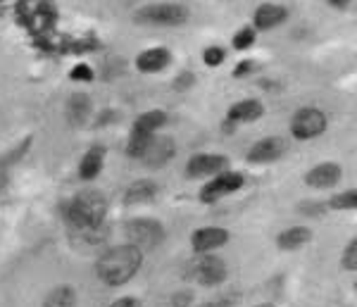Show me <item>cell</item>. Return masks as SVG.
Here are the masks:
<instances>
[{"label": "cell", "instance_id": "6da1fadb", "mask_svg": "<svg viewBox=\"0 0 357 307\" xmlns=\"http://www.w3.org/2000/svg\"><path fill=\"white\" fill-rule=\"evenodd\" d=\"M143 255L146 253H141L138 248L129 246V243L110 248L98 260V279L107 283V286H124V283H129L138 274V269L143 264Z\"/></svg>", "mask_w": 357, "mask_h": 307}, {"label": "cell", "instance_id": "7a4b0ae2", "mask_svg": "<svg viewBox=\"0 0 357 307\" xmlns=\"http://www.w3.org/2000/svg\"><path fill=\"white\" fill-rule=\"evenodd\" d=\"M65 214L74 229L93 231L105 222L107 214V198L100 190H82L67 202Z\"/></svg>", "mask_w": 357, "mask_h": 307}, {"label": "cell", "instance_id": "3957f363", "mask_svg": "<svg viewBox=\"0 0 357 307\" xmlns=\"http://www.w3.org/2000/svg\"><path fill=\"white\" fill-rule=\"evenodd\" d=\"M22 24H26L33 36H45L53 31L57 22V8L55 0H20L17 3Z\"/></svg>", "mask_w": 357, "mask_h": 307}, {"label": "cell", "instance_id": "277c9868", "mask_svg": "<svg viewBox=\"0 0 357 307\" xmlns=\"http://www.w3.org/2000/svg\"><path fill=\"white\" fill-rule=\"evenodd\" d=\"M188 17H191V13L181 3H151L143 5L134 15V20L138 24L148 27H181L188 22Z\"/></svg>", "mask_w": 357, "mask_h": 307}, {"label": "cell", "instance_id": "5b68a950", "mask_svg": "<svg viewBox=\"0 0 357 307\" xmlns=\"http://www.w3.org/2000/svg\"><path fill=\"white\" fill-rule=\"evenodd\" d=\"M126 243L138 248L141 253H148L153 248H158L165 241V227L158 219H148V217H136L129 219L124 227Z\"/></svg>", "mask_w": 357, "mask_h": 307}, {"label": "cell", "instance_id": "8992f818", "mask_svg": "<svg viewBox=\"0 0 357 307\" xmlns=\"http://www.w3.org/2000/svg\"><path fill=\"white\" fill-rule=\"evenodd\" d=\"M329 129V117L319 107H301L291 117V136L298 141H314Z\"/></svg>", "mask_w": 357, "mask_h": 307}, {"label": "cell", "instance_id": "52a82bcc", "mask_svg": "<svg viewBox=\"0 0 357 307\" xmlns=\"http://www.w3.org/2000/svg\"><path fill=\"white\" fill-rule=\"evenodd\" d=\"M243 184H245L243 174L229 172V170L220 172V174H215V177H212L203 188H200V200L207 202V205H212V202L222 200L224 195H231L238 188H243Z\"/></svg>", "mask_w": 357, "mask_h": 307}, {"label": "cell", "instance_id": "ba28073f", "mask_svg": "<svg viewBox=\"0 0 357 307\" xmlns=\"http://www.w3.org/2000/svg\"><path fill=\"white\" fill-rule=\"evenodd\" d=\"M193 279L203 286H220L227 279V262L212 253L200 255V260L193 267Z\"/></svg>", "mask_w": 357, "mask_h": 307}, {"label": "cell", "instance_id": "9c48e42d", "mask_svg": "<svg viewBox=\"0 0 357 307\" xmlns=\"http://www.w3.org/2000/svg\"><path fill=\"white\" fill-rule=\"evenodd\" d=\"M227 170H229V160L217 153H195L186 162V174L191 179L215 177V174L227 172Z\"/></svg>", "mask_w": 357, "mask_h": 307}, {"label": "cell", "instance_id": "30bf717a", "mask_svg": "<svg viewBox=\"0 0 357 307\" xmlns=\"http://www.w3.org/2000/svg\"><path fill=\"white\" fill-rule=\"evenodd\" d=\"M286 153V141L279 136H267L260 138L257 143H252L248 150V162L250 165H269V162L281 160Z\"/></svg>", "mask_w": 357, "mask_h": 307}, {"label": "cell", "instance_id": "8fae6325", "mask_svg": "<svg viewBox=\"0 0 357 307\" xmlns=\"http://www.w3.org/2000/svg\"><path fill=\"white\" fill-rule=\"evenodd\" d=\"M176 155V143L172 136H153L151 146H148L146 155L141 158V162L151 170H162L165 165H169L172 158Z\"/></svg>", "mask_w": 357, "mask_h": 307}, {"label": "cell", "instance_id": "7c38bea8", "mask_svg": "<svg viewBox=\"0 0 357 307\" xmlns=\"http://www.w3.org/2000/svg\"><path fill=\"white\" fill-rule=\"evenodd\" d=\"M343 177V170L341 165L336 162H319V165L310 167L305 172V184L314 190H324V188H333Z\"/></svg>", "mask_w": 357, "mask_h": 307}, {"label": "cell", "instance_id": "4fadbf2b", "mask_svg": "<svg viewBox=\"0 0 357 307\" xmlns=\"http://www.w3.org/2000/svg\"><path fill=\"white\" fill-rule=\"evenodd\" d=\"M229 243V231L222 227H203L195 229L191 236V246L198 255H207L212 250H220L222 246Z\"/></svg>", "mask_w": 357, "mask_h": 307}, {"label": "cell", "instance_id": "5bb4252c", "mask_svg": "<svg viewBox=\"0 0 357 307\" xmlns=\"http://www.w3.org/2000/svg\"><path fill=\"white\" fill-rule=\"evenodd\" d=\"M286 20H289V10L284 5L264 3L252 15V29L255 31H272V29L284 24Z\"/></svg>", "mask_w": 357, "mask_h": 307}, {"label": "cell", "instance_id": "9a60e30c", "mask_svg": "<svg viewBox=\"0 0 357 307\" xmlns=\"http://www.w3.org/2000/svg\"><path fill=\"white\" fill-rule=\"evenodd\" d=\"M264 114V105L255 98H245V100H238L229 107L227 119L234 121L236 126L238 124H250V121H257Z\"/></svg>", "mask_w": 357, "mask_h": 307}, {"label": "cell", "instance_id": "2e32d148", "mask_svg": "<svg viewBox=\"0 0 357 307\" xmlns=\"http://www.w3.org/2000/svg\"><path fill=\"white\" fill-rule=\"evenodd\" d=\"M169 62H172V53L167 48H148L143 53H138L136 57V67L146 74L162 72V69L169 67Z\"/></svg>", "mask_w": 357, "mask_h": 307}, {"label": "cell", "instance_id": "e0dca14e", "mask_svg": "<svg viewBox=\"0 0 357 307\" xmlns=\"http://www.w3.org/2000/svg\"><path fill=\"white\" fill-rule=\"evenodd\" d=\"M155 195H158V184L151 181V179H138V181L131 184L124 193V205L136 207V205H146V202H153Z\"/></svg>", "mask_w": 357, "mask_h": 307}, {"label": "cell", "instance_id": "ac0fdd59", "mask_svg": "<svg viewBox=\"0 0 357 307\" xmlns=\"http://www.w3.org/2000/svg\"><path fill=\"white\" fill-rule=\"evenodd\" d=\"M310 239H312V231L307 227H289L276 236V246L281 250H298V248L307 246Z\"/></svg>", "mask_w": 357, "mask_h": 307}, {"label": "cell", "instance_id": "d6986e66", "mask_svg": "<svg viewBox=\"0 0 357 307\" xmlns=\"http://www.w3.org/2000/svg\"><path fill=\"white\" fill-rule=\"evenodd\" d=\"M102 162H105V150L102 148H91L84 153L82 162H79V177L86 179V181H91V179H96L98 174L102 172Z\"/></svg>", "mask_w": 357, "mask_h": 307}, {"label": "cell", "instance_id": "ffe728a7", "mask_svg": "<svg viewBox=\"0 0 357 307\" xmlns=\"http://www.w3.org/2000/svg\"><path fill=\"white\" fill-rule=\"evenodd\" d=\"M89 114H91V98L89 96H86V93L69 96V100H67V119H69V124H74V126L84 124V121L89 119Z\"/></svg>", "mask_w": 357, "mask_h": 307}, {"label": "cell", "instance_id": "44dd1931", "mask_svg": "<svg viewBox=\"0 0 357 307\" xmlns=\"http://www.w3.org/2000/svg\"><path fill=\"white\" fill-rule=\"evenodd\" d=\"M165 124H167V112H162V110H148V112L136 117L134 129L143 131V134H158Z\"/></svg>", "mask_w": 357, "mask_h": 307}, {"label": "cell", "instance_id": "7402d4cb", "mask_svg": "<svg viewBox=\"0 0 357 307\" xmlns=\"http://www.w3.org/2000/svg\"><path fill=\"white\" fill-rule=\"evenodd\" d=\"M43 307H77V291L74 286H55L43 298Z\"/></svg>", "mask_w": 357, "mask_h": 307}, {"label": "cell", "instance_id": "603a6c76", "mask_svg": "<svg viewBox=\"0 0 357 307\" xmlns=\"http://www.w3.org/2000/svg\"><path fill=\"white\" fill-rule=\"evenodd\" d=\"M153 136H155V134H143V131L131 129L129 143H126V155H129L131 160H141L143 155H146L148 146H151Z\"/></svg>", "mask_w": 357, "mask_h": 307}, {"label": "cell", "instance_id": "cb8c5ba5", "mask_svg": "<svg viewBox=\"0 0 357 307\" xmlns=\"http://www.w3.org/2000/svg\"><path fill=\"white\" fill-rule=\"evenodd\" d=\"M326 207H331V210H357V188H348L336 193L326 202Z\"/></svg>", "mask_w": 357, "mask_h": 307}, {"label": "cell", "instance_id": "d4e9b609", "mask_svg": "<svg viewBox=\"0 0 357 307\" xmlns=\"http://www.w3.org/2000/svg\"><path fill=\"white\" fill-rule=\"evenodd\" d=\"M255 38H257V31H255V29H252V27H243V29H238V31L234 33L231 43H234V48H236V50H248V48H252Z\"/></svg>", "mask_w": 357, "mask_h": 307}, {"label": "cell", "instance_id": "484cf974", "mask_svg": "<svg viewBox=\"0 0 357 307\" xmlns=\"http://www.w3.org/2000/svg\"><path fill=\"white\" fill-rule=\"evenodd\" d=\"M227 57V50L220 48V45H210V48L203 50V62L207 67H220Z\"/></svg>", "mask_w": 357, "mask_h": 307}, {"label": "cell", "instance_id": "4316f807", "mask_svg": "<svg viewBox=\"0 0 357 307\" xmlns=\"http://www.w3.org/2000/svg\"><path fill=\"white\" fill-rule=\"evenodd\" d=\"M93 69H91L86 62H79V65H74L69 69V79L72 81H82V84H89V81H93Z\"/></svg>", "mask_w": 357, "mask_h": 307}, {"label": "cell", "instance_id": "83f0119b", "mask_svg": "<svg viewBox=\"0 0 357 307\" xmlns=\"http://www.w3.org/2000/svg\"><path fill=\"white\" fill-rule=\"evenodd\" d=\"M343 267L348 271H357V236L345 246L343 250Z\"/></svg>", "mask_w": 357, "mask_h": 307}, {"label": "cell", "instance_id": "f1b7e54d", "mask_svg": "<svg viewBox=\"0 0 357 307\" xmlns=\"http://www.w3.org/2000/svg\"><path fill=\"white\" fill-rule=\"evenodd\" d=\"M172 307H193V293L191 291H176L172 295Z\"/></svg>", "mask_w": 357, "mask_h": 307}, {"label": "cell", "instance_id": "f546056e", "mask_svg": "<svg viewBox=\"0 0 357 307\" xmlns=\"http://www.w3.org/2000/svg\"><path fill=\"white\" fill-rule=\"evenodd\" d=\"M301 212L307 214V217H321V214L326 212V205L324 202H303Z\"/></svg>", "mask_w": 357, "mask_h": 307}, {"label": "cell", "instance_id": "4dcf8cb0", "mask_svg": "<svg viewBox=\"0 0 357 307\" xmlns=\"http://www.w3.org/2000/svg\"><path fill=\"white\" fill-rule=\"evenodd\" d=\"M193 81H195V77H193L191 72H181L174 79V89L176 91H186V89H191V86H193Z\"/></svg>", "mask_w": 357, "mask_h": 307}, {"label": "cell", "instance_id": "1f68e13d", "mask_svg": "<svg viewBox=\"0 0 357 307\" xmlns=\"http://www.w3.org/2000/svg\"><path fill=\"white\" fill-rule=\"evenodd\" d=\"M252 69H255V62L252 60H241L238 65L234 67V77H248V74H252Z\"/></svg>", "mask_w": 357, "mask_h": 307}, {"label": "cell", "instance_id": "d6a6232c", "mask_svg": "<svg viewBox=\"0 0 357 307\" xmlns=\"http://www.w3.org/2000/svg\"><path fill=\"white\" fill-rule=\"evenodd\" d=\"M110 307H141V303H138L136 298H119V300H114Z\"/></svg>", "mask_w": 357, "mask_h": 307}, {"label": "cell", "instance_id": "836d02e7", "mask_svg": "<svg viewBox=\"0 0 357 307\" xmlns=\"http://www.w3.org/2000/svg\"><path fill=\"white\" fill-rule=\"evenodd\" d=\"M329 3V8H333V10H343V8H348L353 0H326Z\"/></svg>", "mask_w": 357, "mask_h": 307}, {"label": "cell", "instance_id": "e575fe53", "mask_svg": "<svg viewBox=\"0 0 357 307\" xmlns=\"http://www.w3.org/2000/svg\"><path fill=\"white\" fill-rule=\"evenodd\" d=\"M195 307H224L222 303H203V305H195Z\"/></svg>", "mask_w": 357, "mask_h": 307}, {"label": "cell", "instance_id": "d590c367", "mask_svg": "<svg viewBox=\"0 0 357 307\" xmlns=\"http://www.w3.org/2000/svg\"><path fill=\"white\" fill-rule=\"evenodd\" d=\"M257 307H274V305H269V303H264V305H257Z\"/></svg>", "mask_w": 357, "mask_h": 307}, {"label": "cell", "instance_id": "8d00e7d4", "mask_svg": "<svg viewBox=\"0 0 357 307\" xmlns=\"http://www.w3.org/2000/svg\"><path fill=\"white\" fill-rule=\"evenodd\" d=\"M355 291H357V283H355Z\"/></svg>", "mask_w": 357, "mask_h": 307}, {"label": "cell", "instance_id": "74e56055", "mask_svg": "<svg viewBox=\"0 0 357 307\" xmlns=\"http://www.w3.org/2000/svg\"><path fill=\"white\" fill-rule=\"evenodd\" d=\"M0 5H3V0H0Z\"/></svg>", "mask_w": 357, "mask_h": 307}]
</instances>
